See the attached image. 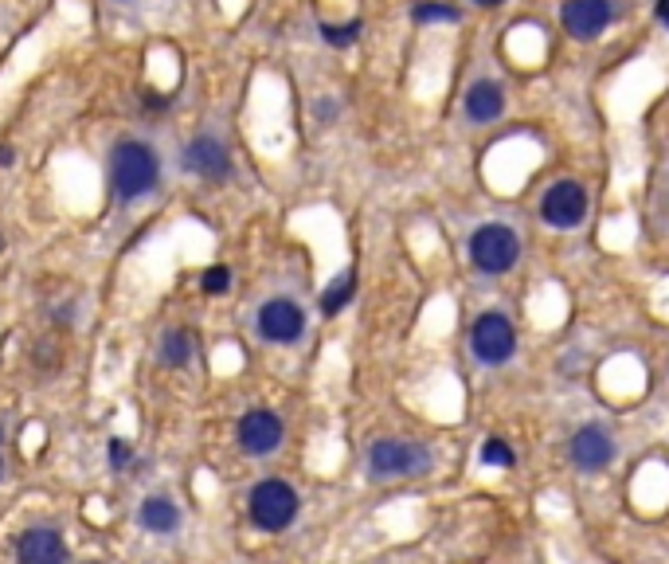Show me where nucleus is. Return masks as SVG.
<instances>
[{
    "mask_svg": "<svg viewBox=\"0 0 669 564\" xmlns=\"http://www.w3.org/2000/svg\"><path fill=\"white\" fill-rule=\"evenodd\" d=\"M161 185V157L149 141L122 138L110 149V188L118 204H137Z\"/></svg>",
    "mask_w": 669,
    "mask_h": 564,
    "instance_id": "nucleus-1",
    "label": "nucleus"
},
{
    "mask_svg": "<svg viewBox=\"0 0 669 564\" xmlns=\"http://www.w3.org/2000/svg\"><path fill=\"white\" fill-rule=\"evenodd\" d=\"M411 16H415L419 24H431V20H446V24H454V20H458V8H450V4H419Z\"/></svg>",
    "mask_w": 669,
    "mask_h": 564,
    "instance_id": "nucleus-19",
    "label": "nucleus"
},
{
    "mask_svg": "<svg viewBox=\"0 0 669 564\" xmlns=\"http://www.w3.org/2000/svg\"><path fill=\"white\" fill-rule=\"evenodd\" d=\"M137 517H141V525H145L149 533H173L180 525V510L169 498H145Z\"/></svg>",
    "mask_w": 669,
    "mask_h": 564,
    "instance_id": "nucleus-14",
    "label": "nucleus"
},
{
    "mask_svg": "<svg viewBox=\"0 0 669 564\" xmlns=\"http://www.w3.org/2000/svg\"><path fill=\"white\" fill-rule=\"evenodd\" d=\"M180 165L188 169V173H196V177H204V181H227L231 177V153H227V145L220 138H212V134H196V138L184 145V153H180Z\"/></svg>",
    "mask_w": 669,
    "mask_h": 564,
    "instance_id": "nucleus-9",
    "label": "nucleus"
},
{
    "mask_svg": "<svg viewBox=\"0 0 669 564\" xmlns=\"http://www.w3.org/2000/svg\"><path fill=\"white\" fill-rule=\"evenodd\" d=\"M368 470L376 478H415L431 470V451L407 439H380L368 451Z\"/></svg>",
    "mask_w": 669,
    "mask_h": 564,
    "instance_id": "nucleus-4",
    "label": "nucleus"
},
{
    "mask_svg": "<svg viewBox=\"0 0 669 564\" xmlns=\"http://www.w3.org/2000/svg\"><path fill=\"white\" fill-rule=\"evenodd\" d=\"M321 40L333 47H349L360 40V20H349V24H321Z\"/></svg>",
    "mask_w": 669,
    "mask_h": 564,
    "instance_id": "nucleus-18",
    "label": "nucleus"
},
{
    "mask_svg": "<svg viewBox=\"0 0 669 564\" xmlns=\"http://www.w3.org/2000/svg\"><path fill=\"white\" fill-rule=\"evenodd\" d=\"M247 506H251V521L259 525V529H267V533H282L294 517H298V490L290 486V482H282V478H263L255 490H251V498H247Z\"/></svg>",
    "mask_w": 669,
    "mask_h": 564,
    "instance_id": "nucleus-2",
    "label": "nucleus"
},
{
    "mask_svg": "<svg viewBox=\"0 0 669 564\" xmlns=\"http://www.w3.org/2000/svg\"><path fill=\"white\" fill-rule=\"evenodd\" d=\"M255 326L263 333V341L290 345V341H298V337L306 333V314H302V306L290 302V298H270V302L259 306Z\"/></svg>",
    "mask_w": 669,
    "mask_h": 564,
    "instance_id": "nucleus-8",
    "label": "nucleus"
},
{
    "mask_svg": "<svg viewBox=\"0 0 669 564\" xmlns=\"http://www.w3.org/2000/svg\"><path fill=\"white\" fill-rule=\"evenodd\" d=\"M501 110H505V94H501L497 83L482 79V83L470 87V94H466V114H470V122H493Z\"/></svg>",
    "mask_w": 669,
    "mask_h": 564,
    "instance_id": "nucleus-13",
    "label": "nucleus"
},
{
    "mask_svg": "<svg viewBox=\"0 0 669 564\" xmlns=\"http://www.w3.org/2000/svg\"><path fill=\"white\" fill-rule=\"evenodd\" d=\"M540 216H544V224H552V228H580L583 216H587V188L576 185V181H560V185H552L544 192V200H540Z\"/></svg>",
    "mask_w": 669,
    "mask_h": 564,
    "instance_id": "nucleus-7",
    "label": "nucleus"
},
{
    "mask_svg": "<svg viewBox=\"0 0 669 564\" xmlns=\"http://www.w3.org/2000/svg\"><path fill=\"white\" fill-rule=\"evenodd\" d=\"M200 286H204V294H227V286H231V271H227V267H208V271H204V279H200Z\"/></svg>",
    "mask_w": 669,
    "mask_h": 564,
    "instance_id": "nucleus-20",
    "label": "nucleus"
},
{
    "mask_svg": "<svg viewBox=\"0 0 669 564\" xmlns=\"http://www.w3.org/2000/svg\"><path fill=\"white\" fill-rule=\"evenodd\" d=\"M282 435H286V427H282V420L270 408H255V412H247L239 420V447L247 455H270V451H278Z\"/></svg>",
    "mask_w": 669,
    "mask_h": 564,
    "instance_id": "nucleus-10",
    "label": "nucleus"
},
{
    "mask_svg": "<svg viewBox=\"0 0 669 564\" xmlns=\"http://www.w3.org/2000/svg\"><path fill=\"white\" fill-rule=\"evenodd\" d=\"M611 16H615L611 0H564V12H560L564 32L576 40H595L611 24Z\"/></svg>",
    "mask_w": 669,
    "mask_h": 564,
    "instance_id": "nucleus-11",
    "label": "nucleus"
},
{
    "mask_svg": "<svg viewBox=\"0 0 669 564\" xmlns=\"http://www.w3.org/2000/svg\"><path fill=\"white\" fill-rule=\"evenodd\" d=\"M666 24H669V16H666Z\"/></svg>",
    "mask_w": 669,
    "mask_h": 564,
    "instance_id": "nucleus-27",
    "label": "nucleus"
},
{
    "mask_svg": "<svg viewBox=\"0 0 669 564\" xmlns=\"http://www.w3.org/2000/svg\"><path fill=\"white\" fill-rule=\"evenodd\" d=\"M353 294H357V275H353V271L337 275V279L321 290V314H341Z\"/></svg>",
    "mask_w": 669,
    "mask_h": 564,
    "instance_id": "nucleus-16",
    "label": "nucleus"
},
{
    "mask_svg": "<svg viewBox=\"0 0 669 564\" xmlns=\"http://www.w3.org/2000/svg\"><path fill=\"white\" fill-rule=\"evenodd\" d=\"M0 478H4V459H0Z\"/></svg>",
    "mask_w": 669,
    "mask_h": 564,
    "instance_id": "nucleus-26",
    "label": "nucleus"
},
{
    "mask_svg": "<svg viewBox=\"0 0 669 564\" xmlns=\"http://www.w3.org/2000/svg\"><path fill=\"white\" fill-rule=\"evenodd\" d=\"M90 564H94V561H90Z\"/></svg>",
    "mask_w": 669,
    "mask_h": 564,
    "instance_id": "nucleus-28",
    "label": "nucleus"
},
{
    "mask_svg": "<svg viewBox=\"0 0 669 564\" xmlns=\"http://www.w3.org/2000/svg\"><path fill=\"white\" fill-rule=\"evenodd\" d=\"M470 349L482 365H505L517 349V333L509 326V318L505 314H482L470 326Z\"/></svg>",
    "mask_w": 669,
    "mask_h": 564,
    "instance_id": "nucleus-5",
    "label": "nucleus"
},
{
    "mask_svg": "<svg viewBox=\"0 0 669 564\" xmlns=\"http://www.w3.org/2000/svg\"><path fill=\"white\" fill-rule=\"evenodd\" d=\"M470 259L482 275H505L521 259V239L505 224H486L470 235Z\"/></svg>",
    "mask_w": 669,
    "mask_h": 564,
    "instance_id": "nucleus-3",
    "label": "nucleus"
},
{
    "mask_svg": "<svg viewBox=\"0 0 669 564\" xmlns=\"http://www.w3.org/2000/svg\"><path fill=\"white\" fill-rule=\"evenodd\" d=\"M474 4H501V0H474Z\"/></svg>",
    "mask_w": 669,
    "mask_h": 564,
    "instance_id": "nucleus-25",
    "label": "nucleus"
},
{
    "mask_svg": "<svg viewBox=\"0 0 669 564\" xmlns=\"http://www.w3.org/2000/svg\"><path fill=\"white\" fill-rule=\"evenodd\" d=\"M141 102H145V110H165V106H169V98H165V94H145V98H141Z\"/></svg>",
    "mask_w": 669,
    "mask_h": 564,
    "instance_id": "nucleus-22",
    "label": "nucleus"
},
{
    "mask_svg": "<svg viewBox=\"0 0 669 564\" xmlns=\"http://www.w3.org/2000/svg\"><path fill=\"white\" fill-rule=\"evenodd\" d=\"M130 463H134V451H130V443H122V439H110V467L126 470Z\"/></svg>",
    "mask_w": 669,
    "mask_h": 564,
    "instance_id": "nucleus-21",
    "label": "nucleus"
},
{
    "mask_svg": "<svg viewBox=\"0 0 669 564\" xmlns=\"http://www.w3.org/2000/svg\"><path fill=\"white\" fill-rule=\"evenodd\" d=\"M12 161H16V153H12V149H8V145H0V169H8V165H12Z\"/></svg>",
    "mask_w": 669,
    "mask_h": 564,
    "instance_id": "nucleus-23",
    "label": "nucleus"
},
{
    "mask_svg": "<svg viewBox=\"0 0 669 564\" xmlns=\"http://www.w3.org/2000/svg\"><path fill=\"white\" fill-rule=\"evenodd\" d=\"M478 459H482L486 467H513V463H517V455H513V447H509L505 439H486L482 451H478Z\"/></svg>",
    "mask_w": 669,
    "mask_h": 564,
    "instance_id": "nucleus-17",
    "label": "nucleus"
},
{
    "mask_svg": "<svg viewBox=\"0 0 669 564\" xmlns=\"http://www.w3.org/2000/svg\"><path fill=\"white\" fill-rule=\"evenodd\" d=\"M192 353H196V341H192L188 329H169V333L161 337V361H165L169 369H184V365L192 361Z\"/></svg>",
    "mask_w": 669,
    "mask_h": 564,
    "instance_id": "nucleus-15",
    "label": "nucleus"
},
{
    "mask_svg": "<svg viewBox=\"0 0 669 564\" xmlns=\"http://www.w3.org/2000/svg\"><path fill=\"white\" fill-rule=\"evenodd\" d=\"M16 561L20 564H67V541L55 529H28L16 541Z\"/></svg>",
    "mask_w": 669,
    "mask_h": 564,
    "instance_id": "nucleus-12",
    "label": "nucleus"
},
{
    "mask_svg": "<svg viewBox=\"0 0 669 564\" xmlns=\"http://www.w3.org/2000/svg\"><path fill=\"white\" fill-rule=\"evenodd\" d=\"M572 463L576 470L583 474H599V470H607L615 463V451H619V443H615V435L603 427V423H583L580 431L572 435Z\"/></svg>",
    "mask_w": 669,
    "mask_h": 564,
    "instance_id": "nucleus-6",
    "label": "nucleus"
},
{
    "mask_svg": "<svg viewBox=\"0 0 669 564\" xmlns=\"http://www.w3.org/2000/svg\"><path fill=\"white\" fill-rule=\"evenodd\" d=\"M658 16H662V20L669 16V0H658Z\"/></svg>",
    "mask_w": 669,
    "mask_h": 564,
    "instance_id": "nucleus-24",
    "label": "nucleus"
}]
</instances>
